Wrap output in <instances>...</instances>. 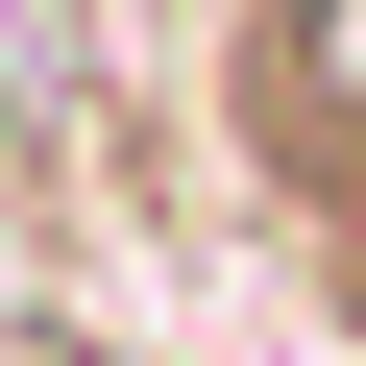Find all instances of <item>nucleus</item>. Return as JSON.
I'll list each match as a JSON object with an SVG mask.
<instances>
[{"instance_id": "obj_1", "label": "nucleus", "mask_w": 366, "mask_h": 366, "mask_svg": "<svg viewBox=\"0 0 366 366\" xmlns=\"http://www.w3.org/2000/svg\"><path fill=\"white\" fill-rule=\"evenodd\" d=\"M342 269H366V196H342Z\"/></svg>"}]
</instances>
